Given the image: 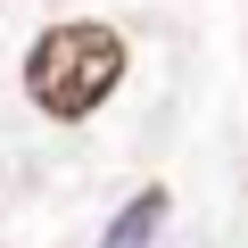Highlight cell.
<instances>
[{
    "label": "cell",
    "mask_w": 248,
    "mask_h": 248,
    "mask_svg": "<svg viewBox=\"0 0 248 248\" xmlns=\"http://www.w3.org/2000/svg\"><path fill=\"white\" fill-rule=\"evenodd\" d=\"M116 83H124V42L108 25H50L25 58V91L50 116H91Z\"/></svg>",
    "instance_id": "obj_1"
},
{
    "label": "cell",
    "mask_w": 248,
    "mask_h": 248,
    "mask_svg": "<svg viewBox=\"0 0 248 248\" xmlns=\"http://www.w3.org/2000/svg\"><path fill=\"white\" fill-rule=\"evenodd\" d=\"M157 215H166V190H141L133 207H124V215L108 223V240H99V248H141V240L157 232Z\"/></svg>",
    "instance_id": "obj_2"
}]
</instances>
